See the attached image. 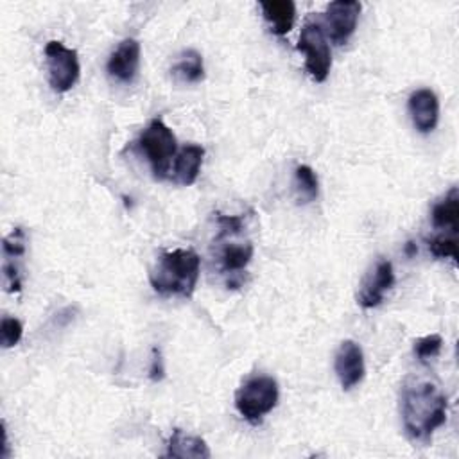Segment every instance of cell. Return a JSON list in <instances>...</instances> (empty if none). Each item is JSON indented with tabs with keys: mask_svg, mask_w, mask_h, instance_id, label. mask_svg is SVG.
Wrapping results in <instances>:
<instances>
[{
	"mask_svg": "<svg viewBox=\"0 0 459 459\" xmlns=\"http://www.w3.org/2000/svg\"><path fill=\"white\" fill-rule=\"evenodd\" d=\"M400 409L407 436L416 443H429L446 420V396L430 380H412L402 389Z\"/></svg>",
	"mask_w": 459,
	"mask_h": 459,
	"instance_id": "obj_1",
	"label": "cell"
},
{
	"mask_svg": "<svg viewBox=\"0 0 459 459\" xmlns=\"http://www.w3.org/2000/svg\"><path fill=\"white\" fill-rule=\"evenodd\" d=\"M199 269L201 258L195 251H163L149 273V281L161 296L190 298L199 280Z\"/></svg>",
	"mask_w": 459,
	"mask_h": 459,
	"instance_id": "obj_2",
	"label": "cell"
},
{
	"mask_svg": "<svg viewBox=\"0 0 459 459\" xmlns=\"http://www.w3.org/2000/svg\"><path fill=\"white\" fill-rule=\"evenodd\" d=\"M278 398V382L267 375H255L237 389L235 407L244 420L256 425L276 407Z\"/></svg>",
	"mask_w": 459,
	"mask_h": 459,
	"instance_id": "obj_3",
	"label": "cell"
},
{
	"mask_svg": "<svg viewBox=\"0 0 459 459\" xmlns=\"http://www.w3.org/2000/svg\"><path fill=\"white\" fill-rule=\"evenodd\" d=\"M138 145L151 165L152 176L156 179H165L176 154V136L172 129L161 118H152L142 131Z\"/></svg>",
	"mask_w": 459,
	"mask_h": 459,
	"instance_id": "obj_4",
	"label": "cell"
},
{
	"mask_svg": "<svg viewBox=\"0 0 459 459\" xmlns=\"http://www.w3.org/2000/svg\"><path fill=\"white\" fill-rule=\"evenodd\" d=\"M298 50L305 54V68L316 82L326 81L332 68V54L325 36V29L317 20H307L299 39Z\"/></svg>",
	"mask_w": 459,
	"mask_h": 459,
	"instance_id": "obj_5",
	"label": "cell"
},
{
	"mask_svg": "<svg viewBox=\"0 0 459 459\" xmlns=\"http://www.w3.org/2000/svg\"><path fill=\"white\" fill-rule=\"evenodd\" d=\"M45 61L48 70V82L54 91H68L79 79L81 66L74 48H68L63 41L50 39L45 45Z\"/></svg>",
	"mask_w": 459,
	"mask_h": 459,
	"instance_id": "obj_6",
	"label": "cell"
},
{
	"mask_svg": "<svg viewBox=\"0 0 459 459\" xmlns=\"http://www.w3.org/2000/svg\"><path fill=\"white\" fill-rule=\"evenodd\" d=\"M362 5L353 0L330 2L325 14V25L330 39L335 45H344L355 32Z\"/></svg>",
	"mask_w": 459,
	"mask_h": 459,
	"instance_id": "obj_7",
	"label": "cell"
},
{
	"mask_svg": "<svg viewBox=\"0 0 459 459\" xmlns=\"http://www.w3.org/2000/svg\"><path fill=\"white\" fill-rule=\"evenodd\" d=\"M393 283H394L393 264L385 258H378L360 285L359 305L362 308L378 307L382 303L385 292L393 287Z\"/></svg>",
	"mask_w": 459,
	"mask_h": 459,
	"instance_id": "obj_8",
	"label": "cell"
},
{
	"mask_svg": "<svg viewBox=\"0 0 459 459\" xmlns=\"http://www.w3.org/2000/svg\"><path fill=\"white\" fill-rule=\"evenodd\" d=\"M4 251V283L7 292H18L22 289V256L25 255V231L23 228H13V231L4 238L2 244Z\"/></svg>",
	"mask_w": 459,
	"mask_h": 459,
	"instance_id": "obj_9",
	"label": "cell"
},
{
	"mask_svg": "<svg viewBox=\"0 0 459 459\" xmlns=\"http://www.w3.org/2000/svg\"><path fill=\"white\" fill-rule=\"evenodd\" d=\"M335 373L344 391H350L362 382L366 373L364 353L355 341L348 339L341 342L335 353Z\"/></svg>",
	"mask_w": 459,
	"mask_h": 459,
	"instance_id": "obj_10",
	"label": "cell"
},
{
	"mask_svg": "<svg viewBox=\"0 0 459 459\" xmlns=\"http://www.w3.org/2000/svg\"><path fill=\"white\" fill-rule=\"evenodd\" d=\"M106 68L108 74L118 82H133L140 68V43L134 38L122 39L118 47L111 52Z\"/></svg>",
	"mask_w": 459,
	"mask_h": 459,
	"instance_id": "obj_11",
	"label": "cell"
},
{
	"mask_svg": "<svg viewBox=\"0 0 459 459\" xmlns=\"http://www.w3.org/2000/svg\"><path fill=\"white\" fill-rule=\"evenodd\" d=\"M409 113L420 133H430L439 120L437 95L429 88H420L409 97Z\"/></svg>",
	"mask_w": 459,
	"mask_h": 459,
	"instance_id": "obj_12",
	"label": "cell"
},
{
	"mask_svg": "<svg viewBox=\"0 0 459 459\" xmlns=\"http://www.w3.org/2000/svg\"><path fill=\"white\" fill-rule=\"evenodd\" d=\"M165 455L181 459H208L210 448L203 437L185 434L181 429H174Z\"/></svg>",
	"mask_w": 459,
	"mask_h": 459,
	"instance_id": "obj_13",
	"label": "cell"
},
{
	"mask_svg": "<svg viewBox=\"0 0 459 459\" xmlns=\"http://www.w3.org/2000/svg\"><path fill=\"white\" fill-rule=\"evenodd\" d=\"M204 149L197 143L185 145L174 161V181L179 185H192L201 170Z\"/></svg>",
	"mask_w": 459,
	"mask_h": 459,
	"instance_id": "obj_14",
	"label": "cell"
},
{
	"mask_svg": "<svg viewBox=\"0 0 459 459\" xmlns=\"http://www.w3.org/2000/svg\"><path fill=\"white\" fill-rule=\"evenodd\" d=\"M262 14L271 25V30L278 36H285L296 20V5L290 0H267L260 2Z\"/></svg>",
	"mask_w": 459,
	"mask_h": 459,
	"instance_id": "obj_15",
	"label": "cell"
},
{
	"mask_svg": "<svg viewBox=\"0 0 459 459\" xmlns=\"http://www.w3.org/2000/svg\"><path fill=\"white\" fill-rule=\"evenodd\" d=\"M253 244L246 242H224L219 249V267L224 273L235 274L247 267L253 258Z\"/></svg>",
	"mask_w": 459,
	"mask_h": 459,
	"instance_id": "obj_16",
	"label": "cell"
},
{
	"mask_svg": "<svg viewBox=\"0 0 459 459\" xmlns=\"http://www.w3.org/2000/svg\"><path fill=\"white\" fill-rule=\"evenodd\" d=\"M457 217H459V194L457 188H450V192L439 199L430 212V219L434 228L448 230L450 233H457Z\"/></svg>",
	"mask_w": 459,
	"mask_h": 459,
	"instance_id": "obj_17",
	"label": "cell"
},
{
	"mask_svg": "<svg viewBox=\"0 0 459 459\" xmlns=\"http://www.w3.org/2000/svg\"><path fill=\"white\" fill-rule=\"evenodd\" d=\"M172 75L181 82H199V81H203V77H204L203 56L194 48L183 50L172 65Z\"/></svg>",
	"mask_w": 459,
	"mask_h": 459,
	"instance_id": "obj_18",
	"label": "cell"
},
{
	"mask_svg": "<svg viewBox=\"0 0 459 459\" xmlns=\"http://www.w3.org/2000/svg\"><path fill=\"white\" fill-rule=\"evenodd\" d=\"M294 186L299 203H312L319 192V181L312 167L298 165L294 170Z\"/></svg>",
	"mask_w": 459,
	"mask_h": 459,
	"instance_id": "obj_19",
	"label": "cell"
},
{
	"mask_svg": "<svg viewBox=\"0 0 459 459\" xmlns=\"http://www.w3.org/2000/svg\"><path fill=\"white\" fill-rule=\"evenodd\" d=\"M429 251L436 256V258H452L454 262L457 260V242H455V235H436L432 238L427 240Z\"/></svg>",
	"mask_w": 459,
	"mask_h": 459,
	"instance_id": "obj_20",
	"label": "cell"
},
{
	"mask_svg": "<svg viewBox=\"0 0 459 459\" xmlns=\"http://www.w3.org/2000/svg\"><path fill=\"white\" fill-rule=\"evenodd\" d=\"M441 346H443V339L439 333H430V335H425V337H420L414 341V346H412V351L414 355L425 362L429 359H434L439 355L441 351Z\"/></svg>",
	"mask_w": 459,
	"mask_h": 459,
	"instance_id": "obj_21",
	"label": "cell"
},
{
	"mask_svg": "<svg viewBox=\"0 0 459 459\" xmlns=\"http://www.w3.org/2000/svg\"><path fill=\"white\" fill-rule=\"evenodd\" d=\"M23 333V325L16 317L4 316L0 323V342L4 348H13L20 342Z\"/></svg>",
	"mask_w": 459,
	"mask_h": 459,
	"instance_id": "obj_22",
	"label": "cell"
},
{
	"mask_svg": "<svg viewBox=\"0 0 459 459\" xmlns=\"http://www.w3.org/2000/svg\"><path fill=\"white\" fill-rule=\"evenodd\" d=\"M149 377L156 382L163 378V360L160 351L154 348V355H152V362H151V369H149Z\"/></svg>",
	"mask_w": 459,
	"mask_h": 459,
	"instance_id": "obj_23",
	"label": "cell"
}]
</instances>
